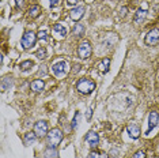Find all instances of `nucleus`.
<instances>
[{
    "label": "nucleus",
    "instance_id": "obj_1",
    "mask_svg": "<svg viewBox=\"0 0 159 158\" xmlns=\"http://www.w3.org/2000/svg\"><path fill=\"white\" fill-rule=\"evenodd\" d=\"M76 89L82 94H91L95 89V82L90 78H80L76 82Z\"/></svg>",
    "mask_w": 159,
    "mask_h": 158
},
{
    "label": "nucleus",
    "instance_id": "obj_2",
    "mask_svg": "<svg viewBox=\"0 0 159 158\" xmlns=\"http://www.w3.org/2000/svg\"><path fill=\"white\" fill-rule=\"evenodd\" d=\"M46 141H48V146L57 147L60 145V142L63 141V132L60 128H53L46 135Z\"/></svg>",
    "mask_w": 159,
    "mask_h": 158
},
{
    "label": "nucleus",
    "instance_id": "obj_3",
    "mask_svg": "<svg viewBox=\"0 0 159 158\" xmlns=\"http://www.w3.org/2000/svg\"><path fill=\"white\" fill-rule=\"evenodd\" d=\"M91 53H93V49H91V44H90V41H87V40L82 41L80 45L78 46V56L80 57L82 60H86V59H89V57L91 56Z\"/></svg>",
    "mask_w": 159,
    "mask_h": 158
},
{
    "label": "nucleus",
    "instance_id": "obj_4",
    "mask_svg": "<svg viewBox=\"0 0 159 158\" xmlns=\"http://www.w3.org/2000/svg\"><path fill=\"white\" fill-rule=\"evenodd\" d=\"M35 41H37V34H34L33 31H26V33L23 34L22 40H20V45H22L23 49H30L33 48Z\"/></svg>",
    "mask_w": 159,
    "mask_h": 158
},
{
    "label": "nucleus",
    "instance_id": "obj_5",
    "mask_svg": "<svg viewBox=\"0 0 159 158\" xmlns=\"http://www.w3.org/2000/svg\"><path fill=\"white\" fill-rule=\"evenodd\" d=\"M34 132L38 138H42V136H46L49 132V127H48V123L45 120H39L34 124Z\"/></svg>",
    "mask_w": 159,
    "mask_h": 158
},
{
    "label": "nucleus",
    "instance_id": "obj_6",
    "mask_svg": "<svg viewBox=\"0 0 159 158\" xmlns=\"http://www.w3.org/2000/svg\"><path fill=\"white\" fill-rule=\"evenodd\" d=\"M67 67H68L67 62H64V60H60V62L53 63L50 70H52V74L53 75H56V77H60V75H63L67 71Z\"/></svg>",
    "mask_w": 159,
    "mask_h": 158
},
{
    "label": "nucleus",
    "instance_id": "obj_7",
    "mask_svg": "<svg viewBox=\"0 0 159 158\" xmlns=\"http://www.w3.org/2000/svg\"><path fill=\"white\" fill-rule=\"evenodd\" d=\"M52 33L55 34V37H56V38L63 40V38H66V37H67V34H68V29L64 26L63 23H55V25H53V29H52Z\"/></svg>",
    "mask_w": 159,
    "mask_h": 158
},
{
    "label": "nucleus",
    "instance_id": "obj_8",
    "mask_svg": "<svg viewBox=\"0 0 159 158\" xmlns=\"http://www.w3.org/2000/svg\"><path fill=\"white\" fill-rule=\"evenodd\" d=\"M144 42H146L147 45H157L159 42V29H152V30H150L146 35V38H144Z\"/></svg>",
    "mask_w": 159,
    "mask_h": 158
},
{
    "label": "nucleus",
    "instance_id": "obj_9",
    "mask_svg": "<svg viewBox=\"0 0 159 158\" xmlns=\"http://www.w3.org/2000/svg\"><path fill=\"white\" fill-rule=\"evenodd\" d=\"M159 124V114L158 112H150V114H148V130L146 134H151V131L154 130L155 127Z\"/></svg>",
    "mask_w": 159,
    "mask_h": 158
},
{
    "label": "nucleus",
    "instance_id": "obj_10",
    "mask_svg": "<svg viewBox=\"0 0 159 158\" xmlns=\"http://www.w3.org/2000/svg\"><path fill=\"white\" fill-rule=\"evenodd\" d=\"M84 141L89 143V146L91 147V149H95V147L98 146V143H99V136H98L97 132L89 131L87 135H86V138H84Z\"/></svg>",
    "mask_w": 159,
    "mask_h": 158
},
{
    "label": "nucleus",
    "instance_id": "obj_11",
    "mask_svg": "<svg viewBox=\"0 0 159 158\" xmlns=\"http://www.w3.org/2000/svg\"><path fill=\"white\" fill-rule=\"evenodd\" d=\"M126 132L132 139H139L140 138V128L136 123H129L126 125Z\"/></svg>",
    "mask_w": 159,
    "mask_h": 158
},
{
    "label": "nucleus",
    "instance_id": "obj_12",
    "mask_svg": "<svg viewBox=\"0 0 159 158\" xmlns=\"http://www.w3.org/2000/svg\"><path fill=\"white\" fill-rule=\"evenodd\" d=\"M83 15H84V7L83 6H79V7H75L74 10L70 12V16L72 21H80Z\"/></svg>",
    "mask_w": 159,
    "mask_h": 158
},
{
    "label": "nucleus",
    "instance_id": "obj_13",
    "mask_svg": "<svg viewBox=\"0 0 159 158\" xmlns=\"http://www.w3.org/2000/svg\"><path fill=\"white\" fill-rule=\"evenodd\" d=\"M146 16H147V6H144L143 8L137 10V12H136V15H135V19H133V22H135L136 25L142 23L143 21L146 19Z\"/></svg>",
    "mask_w": 159,
    "mask_h": 158
},
{
    "label": "nucleus",
    "instance_id": "obj_14",
    "mask_svg": "<svg viewBox=\"0 0 159 158\" xmlns=\"http://www.w3.org/2000/svg\"><path fill=\"white\" fill-rule=\"evenodd\" d=\"M44 87H45V82L42 81V79H35V81H33L30 85V89L34 93H41L44 90Z\"/></svg>",
    "mask_w": 159,
    "mask_h": 158
},
{
    "label": "nucleus",
    "instance_id": "obj_15",
    "mask_svg": "<svg viewBox=\"0 0 159 158\" xmlns=\"http://www.w3.org/2000/svg\"><path fill=\"white\" fill-rule=\"evenodd\" d=\"M37 138L38 136L35 135V132H26L23 136V143L26 146H30V145H33V143H35V141H37Z\"/></svg>",
    "mask_w": 159,
    "mask_h": 158
},
{
    "label": "nucleus",
    "instance_id": "obj_16",
    "mask_svg": "<svg viewBox=\"0 0 159 158\" xmlns=\"http://www.w3.org/2000/svg\"><path fill=\"white\" fill-rule=\"evenodd\" d=\"M109 67H110V59L109 57H105V59H102L98 63V70L102 74H106L107 71H109Z\"/></svg>",
    "mask_w": 159,
    "mask_h": 158
},
{
    "label": "nucleus",
    "instance_id": "obj_17",
    "mask_svg": "<svg viewBox=\"0 0 159 158\" xmlns=\"http://www.w3.org/2000/svg\"><path fill=\"white\" fill-rule=\"evenodd\" d=\"M45 158H59V151H57L56 147H52V146H48L44 153Z\"/></svg>",
    "mask_w": 159,
    "mask_h": 158
},
{
    "label": "nucleus",
    "instance_id": "obj_18",
    "mask_svg": "<svg viewBox=\"0 0 159 158\" xmlns=\"http://www.w3.org/2000/svg\"><path fill=\"white\" fill-rule=\"evenodd\" d=\"M14 85V79L11 77H6L2 81V89H3V91H6V90H8L10 87Z\"/></svg>",
    "mask_w": 159,
    "mask_h": 158
},
{
    "label": "nucleus",
    "instance_id": "obj_19",
    "mask_svg": "<svg viewBox=\"0 0 159 158\" xmlns=\"http://www.w3.org/2000/svg\"><path fill=\"white\" fill-rule=\"evenodd\" d=\"M39 12H41V7L39 6H31L30 8H29V15H30L31 18H37L39 15Z\"/></svg>",
    "mask_w": 159,
    "mask_h": 158
},
{
    "label": "nucleus",
    "instance_id": "obj_20",
    "mask_svg": "<svg viewBox=\"0 0 159 158\" xmlns=\"http://www.w3.org/2000/svg\"><path fill=\"white\" fill-rule=\"evenodd\" d=\"M74 34L76 35V37H82V35L84 34V26L80 23H76L74 27Z\"/></svg>",
    "mask_w": 159,
    "mask_h": 158
},
{
    "label": "nucleus",
    "instance_id": "obj_21",
    "mask_svg": "<svg viewBox=\"0 0 159 158\" xmlns=\"http://www.w3.org/2000/svg\"><path fill=\"white\" fill-rule=\"evenodd\" d=\"M87 158H107V154L102 153V151H97V150H93V151L89 154Z\"/></svg>",
    "mask_w": 159,
    "mask_h": 158
},
{
    "label": "nucleus",
    "instance_id": "obj_22",
    "mask_svg": "<svg viewBox=\"0 0 159 158\" xmlns=\"http://www.w3.org/2000/svg\"><path fill=\"white\" fill-rule=\"evenodd\" d=\"M33 66H34V63L31 62V60H26V62H22V63L19 64V68L22 71H29Z\"/></svg>",
    "mask_w": 159,
    "mask_h": 158
},
{
    "label": "nucleus",
    "instance_id": "obj_23",
    "mask_svg": "<svg viewBox=\"0 0 159 158\" xmlns=\"http://www.w3.org/2000/svg\"><path fill=\"white\" fill-rule=\"evenodd\" d=\"M35 56H37L39 60H44V59H46V49H45V48H42V46H41V48H39L38 51L35 52Z\"/></svg>",
    "mask_w": 159,
    "mask_h": 158
},
{
    "label": "nucleus",
    "instance_id": "obj_24",
    "mask_svg": "<svg viewBox=\"0 0 159 158\" xmlns=\"http://www.w3.org/2000/svg\"><path fill=\"white\" fill-rule=\"evenodd\" d=\"M79 121H80V113L76 112L75 113L74 120H72V128H74V130H76V128L79 127Z\"/></svg>",
    "mask_w": 159,
    "mask_h": 158
},
{
    "label": "nucleus",
    "instance_id": "obj_25",
    "mask_svg": "<svg viewBox=\"0 0 159 158\" xmlns=\"http://www.w3.org/2000/svg\"><path fill=\"white\" fill-rule=\"evenodd\" d=\"M37 38L41 40V41H46V40H48V37H46V31L45 30H39L38 34H37Z\"/></svg>",
    "mask_w": 159,
    "mask_h": 158
},
{
    "label": "nucleus",
    "instance_id": "obj_26",
    "mask_svg": "<svg viewBox=\"0 0 159 158\" xmlns=\"http://www.w3.org/2000/svg\"><path fill=\"white\" fill-rule=\"evenodd\" d=\"M132 158H146V153H144L143 150H140V151L135 153V156H133Z\"/></svg>",
    "mask_w": 159,
    "mask_h": 158
},
{
    "label": "nucleus",
    "instance_id": "obj_27",
    "mask_svg": "<svg viewBox=\"0 0 159 158\" xmlns=\"http://www.w3.org/2000/svg\"><path fill=\"white\" fill-rule=\"evenodd\" d=\"M91 116H93V108H90V109L87 110V114H86V118H87V120H90V118H91Z\"/></svg>",
    "mask_w": 159,
    "mask_h": 158
},
{
    "label": "nucleus",
    "instance_id": "obj_28",
    "mask_svg": "<svg viewBox=\"0 0 159 158\" xmlns=\"http://www.w3.org/2000/svg\"><path fill=\"white\" fill-rule=\"evenodd\" d=\"M78 3V0H67V4L68 6H75Z\"/></svg>",
    "mask_w": 159,
    "mask_h": 158
},
{
    "label": "nucleus",
    "instance_id": "obj_29",
    "mask_svg": "<svg viewBox=\"0 0 159 158\" xmlns=\"http://www.w3.org/2000/svg\"><path fill=\"white\" fill-rule=\"evenodd\" d=\"M49 2H50V6H57V4H59V2H60V0H49Z\"/></svg>",
    "mask_w": 159,
    "mask_h": 158
},
{
    "label": "nucleus",
    "instance_id": "obj_30",
    "mask_svg": "<svg viewBox=\"0 0 159 158\" xmlns=\"http://www.w3.org/2000/svg\"><path fill=\"white\" fill-rule=\"evenodd\" d=\"M79 68H80V66H79V64H76V66H74V70H72V74L78 72V71H79Z\"/></svg>",
    "mask_w": 159,
    "mask_h": 158
},
{
    "label": "nucleus",
    "instance_id": "obj_31",
    "mask_svg": "<svg viewBox=\"0 0 159 158\" xmlns=\"http://www.w3.org/2000/svg\"><path fill=\"white\" fill-rule=\"evenodd\" d=\"M15 2H16V6H18V7H22L25 0H15Z\"/></svg>",
    "mask_w": 159,
    "mask_h": 158
},
{
    "label": "nucleus",
    "instance_id": "obj_32",
    "mask_svg": "<svg viewBox=\"0 0 159 158\" xmlns=\"http://www.w3.org/2000/svg\"><path fill=\"white\" fill-rule=\"evenodd\" d=\"M45 68H46L45 66H42V67H41V70H39V74H42V75H45V74H46V71H45Z\"/></svg>",
    "mask_w": 159,
    "mask_h": 158
}]
</instances>
